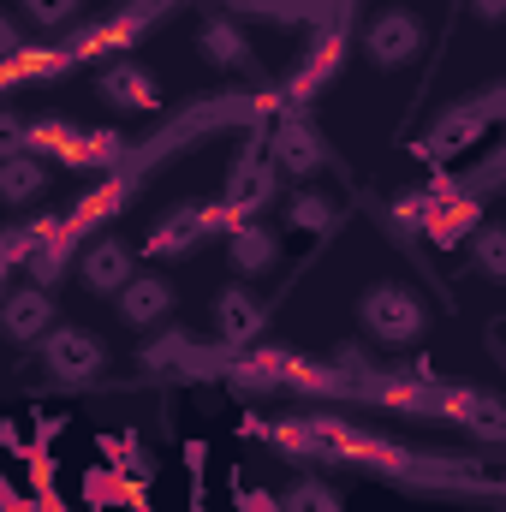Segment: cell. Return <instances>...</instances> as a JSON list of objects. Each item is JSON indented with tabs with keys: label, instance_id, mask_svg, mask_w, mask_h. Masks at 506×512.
I'll use <instances>...</instances> for the list:
<instances>
[{
	"label": "cell",
	"instance_id": "6da1fadb",
	"mask_svg": "<svg viewBox=\"0 0 506 512\" xmlns=\"http://www.w3.org/2000/svg\"><path fill=\"white\" fill-rule=\"evenodd\" d=\"M358 322H364V334L381 340V346H417L423 328H429V304H423L411 286L381 280V286H370V292L358 298Z\"/></svg>",
	"mask_w": 506,
	"mask_h": 512
},
{
	"label": "cell",
	"instance_id": "7a4b0ae2",
	"mask_svg": "<svg viewBox=\"0 0 506 512\" xmlns=\"http://www.w3.org/2000/svg\"><path fill=\"white\" fill-rule=\"evenodd\" d=\"M239 227V215L227 209V203H179V209H167L161 221H155V233H149V245L143 251L161 256V262H179V256H191L203 239H215V233H233Z\"/></svg>",
	"mask_w": 506,
	"mask_h": 512
},
{
	"label": "cell",
	"instance_id": "3957f363",
	"mask_svg": "<svg viewBox=\"0 0 506 512\" xmlns=\"http://www.w3.org/2000/svg\"><path fill=\"white\" fill-rule=\"evenodd\" d=\"M36 358H42L48 382H60V387H90L102 370H108V346H102V334L72 328V322H60L48 340H36Z\"/></svg>",
	"mask_w": 506,
	"mask_h": 512
},
{
	"label": "cell",
	"instance_id": "277c9868",
	"mask_svg": "<svg viewBox=\"0 0 506 512\" xmlns=\"http://www.w3.org/2000/svg\"><path fill=\"white\" fill-rule=\"evenodd\" d=\"M358 42H364V54L376 60L381 72L411 66V60L423 54V18H417L411 6H381V12H370V18H364Z\"/></svg>",
	"mask_w": 506,
	"mask_h": 512
},
{
	"label": "cell",
	"instance_id": "5b68a950",
	"mask_svg": "<svg viewBox=\"0 0 506 512\" xmlns=\"http://www.w3.org/2000/svg\"><path fill=\"white\" fill-rule=\"evenodd\" d=\"M268 161H274L280 173H292V179H310V173L328 167V143H322V131L310 126L304 114L286 108V114L268 126Z\"/></svg>",
	"mask_w": 506,
	"mask_h": 512
},
{
	"label": "cell",
	"instance_id": "8992f818",
	"mask_svg": "<svg viewBox=\"0 0 506 512\" xmlns=\"http://www.w3.org/2000/svg\"><path fill=\"white\" fill-rule=\"evenodd\" d=\"M501 126L483 102H465V108H447L435 126H429V137H417V155L423 161H453V155H471L489 131Z\"/></svg>",
	"mask_w": 506,
	"mask_h": 512
},
{
	"label": "cell",
	"instance_id": "52a82bcc",
	"mask_svg": "<svg viewBox=\"0 0 506 512\" xmlns=\"http://www.w3.org/2000/svg\"><path fill=\"white\" fill-rule=\"evenodd\" d=\"M137 364H143V376H155V382H191V376L215 370L209 346L191 340V328H167V334H155V340L137 352Z\"/></svg>",
	"mask_w": 506,
	"mask_h": 512
},
{
	"label": "cell",
	"instance_id": "ba28073f",
	"mask_svg": "<svg viewBox=\"0 0 506 512\" xmlns=\"http://www.w3.org/2000/svg\"><path fill=\"white\" fill-rule=\"evenodd\" d=\"M262 328H268V310H262V298H256L251 286H227L215 298V340L227 352H251L256 340H262Z\"/></svg>",
	"mask_w": 506,
	"mask_h": 512
},
{
	"label": "cell",
	"instance_id": "9c48e42d",
	"mask_svg": "<svg viewBox=\"0 0 506 512\" xmlns=\"http://www.w3.org/2000/svg\"><path fill=\"white\" fill-rule=\"evenodd\" d=\"M453 197H465V185H459V179H429V185H411V191H399V197L387 203V221H393L399 233H423V239H429V227L441 221V209H447Z\"/></svg>",
	"mask_w": 506,
	"mask_h": 512
},
{
	"label": "cell",
	"instance_id": "30bf717a",
	"mask_svg": "<svg viewBox=\"0 0 506 512\" xmlns=\"http://www.w3.org/2000/svg\"><path fill=\"white\" fill-rule=\"evenodd\" d=\"M78 280L90 286V292H126L131 280H137V256H131L126 239H90L84 251H78Z\"/></svg>",
	"mask_w": 506,
	"mask_h": 512
},
{
	"label": "cell",
	"instance_id": "8fae6325",
	"mask_svg": "<svg viewBox=\"0 0 506 512\" xmlns=\"http://www.w3.org/2000/svg\"><path fill=\"white\" fill-rule=\"evenodd\" d=\"M0 322H6V334L18 340V346H30V340H48L54 334V292L48 286H12L6 292V304H0Z\"/></svg>",
	"mask_w": 506,
	"mask_h": 512
},
{
	"label": "cell",
	"instance_id": "7c38bea8",
	"mask_svg": "<svg viewBox=\"0 0 506 512\" xmlns=\"http://www.w3.org/2000/svg\"><path fill=\"white\" fill-rule=\"evenodd\" d=\"M274 179H280V167H274L268 155H256V149H251V155H239V161H233V173H227V197H221V203H227L239 221H256V209L274 197Z\"/></svg>",
	"mask_w": 506,
	"mask_h": 512
},
{
	"label": "cell",
	"instance_id": "4fadbf2b",
	"mask_svg": "<svg viewBox=\"0 0 506 512\" xmlns=\"http://www.w3.org/2000/svg\"><path fill=\"white\" fill-rule=\"evenodd\" d=\"M340 54H346V24H328V30L316 36V48L304 54V66L286 78V96H292V102H310V96L340 72Z\"/></svg>",
	"mask_w": 506,
	"mask_h": 512
},
{
	"label": "cell",
	"instance_id": "5bb4252c",
	"mask_svg": "<svg viewBox=\"0 0 506 512\" xmlns=\"http://www.w3.org/2000/svg\"><path fill=\"white\" fill-rule=\"evenodd\" d=\"M197 54H203L209 66H221V72H245V66H251V42H245V30H239L233 12L203 18V30H197Z\"/></svg>",
	"mask_w": 506,
	"mask_h": 512
},
{
	"label": "cell",
	"instance_id": "9a60e30c",
	"mask_svg": "<svg viewBox=\"0 0 506 512\" xmlns=\"http://www.w3.org/2000/svg\"><path fill=\"white\" fill-rule=\"evenodd\" d=\"M96 90H102V102L120 108V114H149V108H155V78H149L137 60H114V66L96 78Z\"/></svg>",
	"mask_w": 506,
	"mask_h": 512
},
{
	"label": "cell",
	"instance_id": "2e32d148",
	"mask_svg": "<svg viewBox=\"0 0 506 512\" xmlns=\"http://www.w3.org/2000/svg\"><path fill=\"white\" fill-rule=\"evenodd\" d=\"M36 191H48V161L30 155V149H6V161H0V203L24 209Z\"/></svg>",
	"mask_w": 506,
	"mask_h": 512
},
{
	"label": "cell",
	"instance_id": "e0dca14e",
	"mask_svg": "<svg viewBox=\"0 0 506 512\" xmlns=\"http://www.w3.org/2000/svg\"><path fill=\"white\" fill-rule=\"evenodd\" d=\"M274 251H280V239H274V227H262V221H239V227L227 233V262H233V274H268V268H274Z\"/></svg>",
	"mask_w": 506,
	"mask_h": 512
},
{
	"label": "cell",
	"instance_id": "ac0fdd59",
	"mask_svg": "<svg viewBox=\"0 0 506 512\" xmlns=\"http://www.w3.org/2000/svg\"><path fill=\"white\" fill-rule=\"evenodd\" d=\"M167 310H173V286L161 274H137L120 292V316L131 328H155V322H167Z\"/></svg>",
	"mask_w": 506,
	"mask_h": 512
},
{
	"label": "cell",
	"instance_id": "d6986e66",
	"mask_svg": "<svg viewBox=\"0 0 506 512\" xmlns=\"http://www.w3.org/2000/svg\"><path fill=\"white\" fill-rule=\"evenodd\" d=\"M280 215H286V227H292V233H316V239L340 227V209H334V197H322V191H310V185H304V191H292Z\"/></svg>",
	"mask_w": 506,
	"mask_h": 512
},
{
	"label": "cell",
	"instance_id": "ffe728a7",
	"mask_svg": "<svg viewBox=\"0 0 506 512\" xmlns=\"http://www.w3.org/2000/svg\"><path fill=\"white\" fill-rule=\"evenodd\" d=\"M96 447H102V465H114L131 483H149V477H155V459H149V447H143L137 435H102Z\"/></svg>",
	"mask_w": 506,
	"mask_h": 512
},
{
	"label": "cell",
	"instance_id": "44dd1931",
	"mask_svg": "<svg viewBox=\"0 0 506 512\" xmlns=\"http://www.w3.org/2000/svg\"><path fill=\"white\" fill-rule=\"evenodd\" d=\"M477 209H483V203H477L471 191H465V197H453V203L441 209V221L429 227V245H441V251H453V245H465V239L477 233Z\"/></svg>",
	"mask_w": 506,
	"mask_h": 512
},
{
	"label": "cell",
	"instance_id": "7402d4cb",
	"mask_svg": "<svg viewBox=\"0 0 506 512\" xmlns=\"http://www.w3.org/2000/svg\"><path fill=\"white\" fill-rule=\"evenodd\" d=\"M72 245H78L72 233H66V239H48V245H36V256L24 262V274H30L36 286H48V292H54V286L66 280V268H72Z\"/></svg>",
	"mask_w": 506,
	"mask_h": 512
},
{
	"label": "cell",
	"instance_id": "603a6c76",
	"mask_svg": "<svg viewBox=\"0 0 506 512\" xmlns=\"http://www.w3.org/2000/svg\"><path fill=\"white\" fill-rule=\"evenodd\" d=\"M131 489H137V483H131V477H120L114 465L84 471V501H90V507H126V501H137Z\"/></svg>",
	"mask_w": 506,
	"mask_h": 512
},
{
	"label": "cell",
	"instance_id": "cb8c5ba5",
	"mask_svg": "<svg viewBox=\"0 0 506 512\" xmlns=\"http://www.w3.org/2000/svg\"><path fill=\"white\" fill-rule=\"evenodd\" d=\"M471 268L489 274V280H506V227H477L471 233Z\"/></svg>",
	"mask_w": 506,
	"mask_h": 512
},
{
	"label": "cell",
	"instance_id": "d4e9b609",
	"mask_svg": "<svg viewBox=\"0 0 506 512\" xmlns=\"http://www.w3.org/2000/svg\"><path fill=\"white\" fill-rule=\"evenodd\" d=\"M286 512H346V501L334 495V483L304 477V483H292V489H286Z\"/></svg>",
	"mask_w": 506,
	"mask_h": 512
},
{
	"label": "cell",
	"instance_id": "484cf974",
	"mask_svg": "<svg viewBox=\"0 0 506 512\" xmlns=\"http://www.w3.org/2000/svg\"><path fill=\"white\" fill-rule=\"evenodd\" d=\"M18 12H24L36 30H72L78 12H84V0H18Z\"/></svg>",
	"mask_w": 506,
	"mask_h": 512
},
{
	"label": "cell",
	"instance_id": "4316f807",
	"mask_svg": "<svg viewBox=\"0 0 506 512\" xmlns=\"http://www.w3.org/2000/svg\"><path fill=\"white\" fill-rule=\"evenodd\" d=\"M233 512H286V501H274L268 489H245V495H233Z\"/></svg>",
	"mask_w": 506,
	"mask_h": 512
},
{
	"label": "cell",
	"instance_id": "83f0119b",
	"mask_svg": "<svg viewBox=\"0 0 506 512\" xmlns=\"http://www.w3.org/2000/svg\"><path fill=\"white\" fill-rule=\"evenodd\" d=\"M471 12H477V18H489V24H501V18H506V0H471Z\"/></svg>",
	"mask_w": 506,
	"mask_h": 512
},
{
	"label": "cell",
	"instance_id": "f1b7e54d",
	"mask_svg": "<svg viewBox=\"0 0 506 512\" xmlns=\"http://www.w3.org/2000/svg\"><path fill=\"white\" fill-rule=\"evenodd\" d=\"M185 465H191V471H203V465H209V447H203V441H191V447H185Z\"/></svg>",
	"mask_w": 506,
	"mask_h": 512
}]
</instances>
